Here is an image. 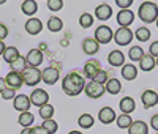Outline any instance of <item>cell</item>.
Instances as JSON below:
<instances>
[{"mask_svg": "<svg viewBox=\"0 0 158 134\" xmlns=\"http://www.w3.org/2000/svg\"><path fill=\"white\" fill-rule=\"evenodd\" d=\"M84 88H85V79L77 70L68 73L62 80V90H63L65 95H68V96L81 95L84 91Z\"/></svg>", "mask_w": 158, "mask_h": 134, "instance_id": "1", "label": "cell"}, {"mask_svg": "<svg viewBox=\"0 0 158 134\" xmlns=\"http://www.w3.org/2000/svg\"><path fill=\"white\" fill-rule=\"evenodd\" d=\"M138 16L144 24H152L158 19V5L153 2H142L138 10Z\"/></svg>", "mask_w": 158, "mask_h": 134, "instance_id": "2", "label": "cell"}, {"mask_svg": "<svg viewBox=\"0 0 158 134\" xmlns=\"http://www.w3.org/2000/svg\"><path fill=\"white\" fill-rule=\"evenodd\" d=\"M22 80H24V84L25 85H29V87H35L40 84V80H41V71H40L38 68H32V66H27L22 73Z\"/></svg>", "mask_w": 158, "mask_h": 134, "instance_id": "3", "label": "cell"}, {"mask_svg": "<svg viewBox=\"0 0 158 134\" xmlns=\"http://www.w3.org/2000/svg\"><path fill=\"white\" fill-rule=\"evenodd\" d=\"M135 33L130 30V27H118L114 32V41L117 46H127L133 41Z\"/></svg>", "mask_w": 158, "mask_h": 134, "instance_id": "4", "label": "cell"}, {"mask_svg": "<svg viewBox=\"0 0 158 134\" xmlns=\"http://www.w3.org/2000/svg\"><path fill=\"white\" fill-rule=\"evenodd\" d=\"M114 39V32L111 27L108 25H100L97 27V30H95V41L101 46V44H108L111 43Z\"/></svg>", "mask_w": 158, "mask_h": 134, "instance_id": "5", "label": "cell"}, {"mask_svg": "<svg viewBox=\"0 0 158 134\" xmlns=\"http://www.w3.org/2000/svg\"><path fill=\"white\" fill-rule=\"evenodd\" d=\"M84 91H85V95H87L89 98H92V99L101 98L104 93H106V90H104V85L97 84V82H94V80H89V82H85Z\"/></svg>", "mask_w": 158, "mask_h": 134, "instance_id": "6", "label": "cell"}, {"mask_svg": "<svg viewBox=\"0 0 158 134\" xmlns=\"http://www.w3.org/2000/svg\"><path fill=\"white\" fill-rule=\"evenodd\" d=\"M29 98H30V103L33 106H36L38 109L43 107V106H46V104H49V95H48V91L43 90V88H35Z\"/></svg>", "mask_w": 158, "mask_h": 134, "instance_id": "7", "label": "cell"}, {"mask_svg": "<svg viewBox=\"0 0 158 134\" xmlns=\"http://www.w3.org/2000/svg\"><path fill=\"white\" fill-rule=\"evenodd\" d=\"M44 55L40 49H30L25 55V62H27V66H32V68H38L40 65L43 63Z\"/></svg>", "mask_w": 158, "mask_h": 134, "instance_id": "8", "label": "cell"}, {"mask_svg": "<svg viewBox=\"0 0 158 134\" xmlns=\"http://www.w3.org/2000/svg\"><path fill=\"white\" fill-rule=\"evenodd\" d=\"M101 70H103V68H101V63H100L97 59H90V60H87L85 65H84V76L92 80Z\"/></svg>", "mask_w": 158, "mask_h": 134, "instance_id": "9", "label": "cell"}, {"mask_svg": "<svg viewBox=\"0 0 158 134\" xmlns=\"http://www.w3.org/2000/svg\"><path fill=\"white\" fill-rule=\"evenodd\" d=\"M59 77H60L59 70L52 68V66H48V68H44L41 71V80H43L44 84H48V85H54L57 80H59Z\"/></svg>", "mask_w": 158, "mask_h": 134, "instance_id": "10", "label": "cell"}, {"mask_svg": "<svg viewBox=\"0 0 158 134\" xmlns=\"http://www.w3.org/2000/svg\"><path fill=\"white\" fill-rule=\"evenodd\" d=\"M117 22L120 27H130L131 24L135 22V13L131 10H120L115 16Z\"/></svg>", "mask_w": 158, "mask_h": 134, "instance_id": "11", "label": "cell"}, {"mask_svg": "<svg viewBox=\"0 0 158 134\" xmlns=\"http://www.w3.org/2000/svg\"><path fill=\"white\" fill-rule=\"evenodd\" d=\"M141 101H142L144 109H152L153 106L158 104V93L155 90H146L141 96Z\"/></svg>", "mask_w": 158, "mask_h": 134, "instance_id": "12", "label": "cell"}, {"mask_svg": "<svg viewBox=\"0 0 158 134\" xmlns=\"http://www.w3.org/2000/svg\"><path fill=\"white\" fill-rule=\"evenodd\" d=\"M30 106H32V103H30V98L27 95H16V98L13 99V107H15L16 111H19L21 114L29 112Z\"/></svg>", "mask_w": 158, "mask_h": 134, "instance_id": "13", "label": "cell"}, {"mask_svg": "<svg viewBox=\"0 0 158 134\" xmlns=\"http://www.w3.org/2000/svg\"><path fill=\"white\" fill-rule=\"evenodd\" d=\"M5 82H6V87L8 88H13V90H18L24 85V80H22V76L21 73H13L10 71L5 77Z\"/></svg>", "mask_w": 158, "mask_h": 134, "instance_id": "14", "label": "cell"}, {"mask_svg": "<svg viewBox=\"0 0 158 134\" xmlns=\"http://www.w3.org/2000/svg\"><path fill=\"white\" fill-rule=\"evenodd\" d=\"M115 118H117V115H115L114 109L109 107V106L103 107V109H100V112H98V120L103 125H111Z\"/></svg>", "mask_w": 158, "mask_h": 134, "instance_id": "15", "label": "cell"}, {"mask_svg": "<svg viewBox=\"0 0 158 134\" xmlns=\"http://www.w3.org/2000/svg\"><path fill=\"white\" fill-rule=\"evenodd\" d=\"M108 62H109L111 66H114V68H117V66H123L125 65V55H123V52L118 51V49L111 51L109 55H108Z\"/></svg>", "mask_w": 158, "mask_h": 134, "instance_id": "16", "label": "cell"}, {"mask_svg": "<svg viewBox=\"0 0 158 134\" xmlns=\"http://www.w3.org/2000/svg\"><path fill=\"white\" fill-rule=\"evenodd\" d=\"M41 30H43V24H41L40 19L30 18L27 22H25V32H27L29 35H38Z\"/></svg>", "mask_w": 158, "mask_h": 134, "instance_id": "17", "label": "cell"}, {"mask_svg": "<svg viewBox=\"0 0 158 134\" xmlns=\"http://www.w3.org/2000/svg\"><path fill=\"white\" fill-rule=\"evenodd\" d=\"M82 51L87 55H95L100 51V44L95 41V38H85L82 41Z\"/></svg>", "mask_w": 158, "mask_h": 134, "instance_id": "18", "label": "cell"}, {"mask_svg": "<svg viewBox=\"0 0 158 134\" xmlns=\"http://www.w3.org/2000/svg\"><path fill=\"white\" fill-rule=\"evenodd\" d=\"M95 16L98 21H108L112 16V8L108 3H101L95 8Z\"/></svg>", "mask_w": 158, "mask_h": 134, "instance_id": "19", "label": "cell"}, {"mask_svg": "<svg viewBox=\"0 0 158 134\" xmlns=\"http://www.w3.org/2000/svg\"><path fill=\"white\" fill-rule=\"evenodd\" d=\"M118 107H120L122 114L130 115L131 112L136 109V101L131 98V96H123V98L120 99V103H118Z\"/></svg>", "mask_w": 158, "mask_h": 134, "instance_id": "20", "label": "cell"}, {"mask_svg": "<svg viewBox=\"0 0 158 134\" xmlns=\"http://www.w3.org/2000/svg\"><path fill=\"white\" fill-rule=\"evenodd\" d=\"M128 134H149V125L142 120H136L128 128Z\"/></svg>", "mask_w": 158, "mask_h": 134, "instance_id": "21", "label": "cell"}, {"mask_svg": "<svg viewBox=\"0 0 158 134\" xmlns=\"http://www.w3.org/2000/svg\"><path fill=\"white\" fill-rule=\"evenodd\" d=\"M104 90H106L109 95H117V93L122 91V84L120 80L115 79V77H109L108 82L104 84Z\"/></svg>", "mask_w": 158, "mask_h": 134, "instance_id": "22", "label": "cell"}, {"mask_svg": "<svg viewBox=\"0 0 158 134\" xmlns=\"http://www.w3.org/2000/svg\"><path fill=\"white\" fill-rule=\"evenodd\" d=\"M122 77L125 80H135L138 77V68L133 65V63H127L122 66Z\"/></svg>", "mask_w": 158, "mask_h": 134, "instance_id": "23", "label": "cell"}, {"mask_svg": "<svg viewBox=\"0 0 158 134\" xmlns=\"http://www.w3.org/2000/svg\"><path fill=\"white\" fill-rule=\"evenodd\" d=\"M155 66H156L155 59H153L152 55H149V54H144V57L139 60V68H141V71L149 73V71H152V70L155 68Z\"/></svg>", "mask_w": 158, "mask_h": 134, "instance_id": "24", "label": "cell"}, {"mask_svg": "<svg viewBox=\"0 0 158 134\" xmlns=\"http://www.w3.org/2000/svg\"><path fill=\"white\" fill-rule=\"evenodd\" d=\"M33 122H35V115H33L30 111H29V112H22V114H19L18 123H19L22 128H32Z\"/></svg>", "mask_w": 158, "mask_h": 134, "instance_id": "25", "label": "cell"}, {"mask_svg": "<svg viewBox=\"0 0 158 134\" xmlns=\"http://www.w3.org/2000/svg\"><path fill=\"white\" fill-rule=\"evenodd\" d=\"M21 10H22L24 14L33 16L38 11V3L35 2V0H25V2H22V5H21Z\"/></svg>", "mask_w": 158, "mask_h": 134, "instance_id": "26", "label": "cell"}, {"mask_svg": "<svg viewBox=\"0 0 158 134\" xmlns=\"http://www.w3.org/2000/svg\"><path fill=\"white\" fill-rule=\"evenodd\" d=\"M19 55H21V54H19V51H18L16 46H6V49H5V52H3L2 57L5 59L6 63H13Z\"/></svg>", "mask_w": 158, "mask_h": 134, "instance_id": "27", "label": "cell"}, {"mask_svg": "<svg viewBox=\"0 0 158 134\" xmlns=\"http://www.w3.org/2000/svg\"><path fill=\"white\" fill-rule=\"evenodd\" d=\"M48 29H49V32H52V33L60 32V30L63 29V21H62L60 18H57V16L49 18V21H48Z\"/></svg>", "mask_w": 158, "mask_h": 134, "instance_id": "28", "label": "cell"}, {"mask_svg": "<svg viewBox=\"0 0 158 134\" xmlns=\"http://www.w3.org/2000/svg\"><path fill=\"white\" fill-rule=\"evenodd\" d=\"M10 68L13 73H22L25 68H27V62H25V57L19 55L13 63H10Z\"/></svg>", "mask_w": 158, "mask_h": 134, "instance_id": "29", "label": "cell"}, {"mask_svg": "<svg viewBox=\"0 0 158 134\" xmlns=\"http://www.w3.org/2000/svg\"><path fill=\"white\" fill-rule=\"evenodd\" d=\"M77 125L81 126L82 129H89V128H92L95 125V120H94V117H92L90 114H82L81 117L77 118Z\"/></svg>", "mask_w": 158, "mask_h": 134, "instance_id": "30", "label": "cell"}, {"mask_svg": "<svg viewBox=\"0 0 158 134\" xmlns=\"http://www.w3.org/2000/svg\"><path fill=\"white\" fill-rule=\"evenodd\" d=\"M144 57V49L141 46H131L128 51V59L131 62H139Z\"/></svg>", "mask_w": 158, "mask_h": 134, "instance_id": "31", "label": "cell"}, {"mask_svg": "<svg viewBox=\"0 0 158 134\" xmlns=\"http://www.w3.org/2000/svg\"><path fill=\"white\" fill-rule=\"evenodd\" d=\"M150 35H152V32L147 29V27H139V29L135 32V36H136V39H138L139 43L149 41V39H150Z\"/></svg>", "mask_w": 158, "mask_h": 134, "instance_id": "32", "label": "cell"}, {"mask_svg": "<svg viewBox=\"0 0 158 134\" xmlns=\"http://www.w3.org/2000/svg\"><path fill=\"white\" fill-rule=\"evenodd\" d=\"M54 106L52 104H46V106H43V107H40L38 109V115L41 117L43 120H51L52 118V115H54Z\"/></svg>", "mask_w": 158, "mask_h": 134, "instance_id": "33", "label": "cell"}, {"mask_svg": "<svg viewBox=\"0 0 158 134\" xmlns=\"http://www.w3.org/2000/svg\"><path fill=\"white\" fill-rule=\"evenodd\" d=\"M115 120H117V126L120 128V129H128V128L131 126V123H133V120H131V117H130V115H127V114L118 115Z\"/></svg>", "mask_w": 158, "mask_h": 134, "instance_id": "34", "label": "cell"}, {"mask_svg": "<svg viewBox=\"0 0 158 134\" xmlns=\"http://www.w3.org/2000/svg\"><path fill=\"white\" fill-rule=\"evenodd\" d=\"M79 25L82 27V29H89V27L94 25V16L90 14V13H82L81 16H79Z\"/></svg>", "mask_w": 158, "mask_h": 134, "instance_id": "35", "label": "cell"}, {"mask_svg": "<svg viewBox=\"0 0 158 134\" xmlns=\"http://www.w3.org/2000/svg\"><path fill=\"white\" fill-rule=\"evenodd\" d=\"M41 128H44L49 134H56L57 132V129H59V125H57V122L56 120H44L43 122V125H41Z\"/></svg>", "mask_w": 158, "mask_h": 134, "instance_id": "36", "label": "cell"}, {"mask_svg": "<svg viewBox=\"0 0 158 134\" xmlns=\"http://www.w3.org/2000/svg\"><path fill=\"white\" fill-rule=\"evenodd\" d=\"M108 73L106 71H104V70H101L94 79H92V80H94V82H97V84H101V85H104V84H106L108 82Z\"/></svg>", "mask_w": 158, "mask_h": 134, "instance_id": "37", "label": "cell"}, {"mask_svg": "<svg viewBox=\"0 0 158 134\" xmlns=\"http://www.w3.org/2000/svg\"><path fill=\"white\" fill-rule=\"evenodd\" d=\"M48 8L51 11H59L63 8V2L62 0H48Z\"/></svg>", "mask_w": 158, "mask_h": 134, "instance_id": "38", "label": "cell"}, {"mask_svg": "<svg viewBox=\"0 0 158 134\" xmlns=\"http://www.w3.org/2000/svg\"><path fill=\"white\" fill-rule=\"evenodd\" d=\"M15 91H16V90L6 87L2 93H0V96H2V99H6V101H8V99H15V98H16V93H15Z\"/></svg>", "mask_w": 158, "mask_h": 134, "instance_id": "39", "label": "cell"}, {"mask_svg": "<svg viewBox=\"0 0 158 134\" xmlns=\"http://www.w3.org/2000/svg\"><path fill=\"white\" fill-rule=\"evenodd\" d=\"M149 55H152L155 60L158 59V41H153V43L149 46Z\"/></svg>", "mask_w": 158, "mask_h": 134, "instance_id": "40", "label": "cell"}, {"mask_svg": "<svg viewBox=\"0 0 158 134\" xmlns=\"http://www.w3.org/2000/svg\"><path fill=\"white\" fill-rule=\"evenodd\" d=\"M131 3H133V0H115V5L122 10H128L131 6Z\"/></svg>", "mask_w": 158, "mask_h": 134, "instance_id": "41", "label": "cell"}, {"mask_svg": "<svg viewBox=\"0 0 158 134\" xmlns=\"http://www.w3.org/2000/svg\"><path fill=\"white\" fill-rule=\"evenodd\" d=\"M6 36H8V27L5 24H0V41H3Z\"/></svg>", "mask_w": 158, "mask_h": 134, "instance_id": "42", "label": "cell"}, {"mask_svg": "<svg viewBox=\"0 0 158 134\" xmlns=\"http://www.w3.org/2000/svg\"><path fill=\"white\" fill-rule=\"evenodd\" d=\"M150 126H152V129H155V131L158 132V114L152 115V118H150Z\"/></svg>", "mask_w": 158, "mask_h": 134, "instance_id": "43", "label": "cell"}, {"mask_svg": "<svg viewBox=\"0 0 158 134\" xmlns=\"http://www.w3.org/2000/svg\"><path fill=\"white\" fill-rule=\"evenodd\" d=\"M33 134H49L44 128H41V126H35L33 128Z\"/></svg>", "mask_w": 158, "mask_h": 134, "instance_id": "44", "label": "cell"}, {"mask_svg": "<svg viewBox=\"0 0 158 134\" xmlns=\"http://www.w3.org/2000/svg\"><path fill=\"white\" fill-rule=\"evenodd\" d=\"M6 88V82H5V77H0V93Z\"/></svg>", "mask_w": 158, "mask_h": 134, "instance_id": "45", "label": "cell"}, {"mask_svg": "<svg viewBox=\"0 0 158 134\" xmlns=\"http://www.w3.org/2000/svg\"><path fill=\"white\" fill-rule=\"evenodd\" d=\"M21 134H33V128H24Z\"/></svg>", "mask_w": 158, "mask_h": 134, "instance_id": "46", "label": "cell"}, {"mask_svg": "<svg viewBox=\"0 0 158 134\" xmlns=\"http://www.w3.org/2000/svg\"><path fill=\"white\" fill-rule=\"evenodd\" d=\"M5 49H6L5 43H3V41H0V55H3V52H5Z\"/></svg>", "mask_w": 158, "mask_h": 134, "instance_id": "47", "label": "cell"}, {"mask_svg": "<svg viewBox=\"0 0 158 134\" xmlns=\"http://www.w3.org/2000/svg\"><path fill=\"white\" fill-rule=\"evenodd\" d=\"M44 49H46V44H44V43H41V44H40V51H41V52H43Z\"/></svg>", "mask_w": 158, "mask_h": 134, "instance_id": "48", "label": "cell"}, {"mask_svg": "<svg viewBox=\"0 0 158 134\" xmlns=\"http://www.w3.org/2000/svg\"><path fill=\"white\" fill-rule=\"evenodd\" d=\"M68 134H82V132H81V131H70Z\"/></svg>", "mask_w": 158, "mask_h": 134, "instance_id": "49", "label": "cell"}, {"mask_svg": "<svg viewBox=\"0 0 158 134\" xmlns=\"http://www.w3.org/2000/svg\"><path fill=\"white\" fill-rule=\"evenodd\" d=\"M5 3V0H0V5H3Z\"/></svg>", "mask_w": 158, "mask_h": 134, "instance_id": "50", "label": "cell"}, {"mask_svg": "<svg viewBox=\"0 0 158 134\" xmlns=\"http://www.w3.org/2000/svg\"><path fill=\"white\" fill-rule=\"evenodd\" d=\"M155 24H156V27H158V19H156V21H155Z\"/></svg>", "mask_w": 158, "mask_h": 134, "instance_id": "51", "label": "cell"}, {"mask_svg": "<svg viewBox=\"0 0 158 134\" xmlns=\"http://www.w3.org/2000/svg\"><path fill=\"white\" fill-rule=\"evenodd\" d=\"M155 63H156V66H158V59H156V60H155Z\"/></svg>", "mask_w": 158, "mask_h": 134, "instance_id": "52", "label": "cell"}, {"mask_svg": "<svg viewBox=\"0 0 158 134\" xmlns=\"http://www.w3.org/2000/svg\"><path fill=\"white\" fill-rule=\"evenodd\" d=\"M156 134H158V132H156Z\"/></svg>", "mask_w": 158, "mask_h": 134, "instance_id": "53", "label": "cell"}]
</instances>
